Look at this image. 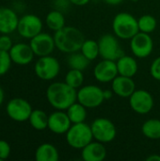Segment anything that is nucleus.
Returning <instances> with one entry per match:
<instances>
[{
  "label": "nucleus",
  "instance_id": "nucleus-30",
  "mask_svg": "<svg viewBox=\"0 0 160 161\" xmlns=\"http://www.w3.org/2000/svg\"><path fill=\"white\" fill-rule=\"evenodd\" d=\"M12 60L8 51L0 50V75H4L10 69Z\"/></svg>",
  "mask_w": 160,
  "mask_h": 161
},
{
  "label": "nucleus",
  "instance_id": "nucleus-14",
  "mask_svg": "<svg viewBox=\"0 0 160 161\" xmlns=\"http://www.w3.org/2000/svg\"><path fill=\"white\" fill-rule=\"evenodd\" d=\"M118 69L115 60L102 59L98 62L93 69L94 78L100 83L112 82L113 79L118 75Z\"/></svg>",
  "mask_w": 160,
  "mask_h": 161
},
{
  "label": "nucleus",
  "instance_id": "nucleus-39",
  "mask_svg": "<svg viewBox=\"0 0 160 161\" xmlns=\"http://www.w3.org/2000/svg\"><path fill=\"white\" fill-rule=\"evenodd\" d=\"M130 1H132V2H138L139 0H130Z\"/></svg>",
  "mask_w": 160,
  "mask_h": 161
},
{
  "label": "nucleus",
  "instance_id": "nucleus-20",
  "mask_svg": "<svg viewBox=\"0 0 160 161\" xmlns=\"http://www.w3.org/2000/svg\"><path fill=\"white\" fill-rule=\"evenodd\" d=\"M116 64H117L118 74L120 75L133 77L138 73V69H139L138 62L133 57L123 55L121 58H119L116 60Z\"/></svg>",
  "mask_w": 160,
  "mask_h": 161
},
{
  "label": "nucleus",
  "instance_id": "nucleus-38",
  "mask_svg": "<svg viewBox=\"0 0 160 161\" xmlns=\"http://www.w3.org/2000/svg\"><path fill=\"white\" fill-rule=\"evenodd\" d=\"M4 99H5V92H4L3 89L0 87V107L4 102Z\"/></svg>",
  "mask_w": 160,
  "mask_h": 161
},
{
  "label": "nucleus",
  "instance_id": "nucleus-31",
  "mask_svg": "<svg viewBox=\"0 0 160 161\" xmlns=\"http://www.w3.org/2000/svg\"><path fill=\"white\" fill-rule=\"evenodd\" d=\"M12 40L8 36V34H2L0 36V50L3 51H9L12 47Z\"/></svg>",
  "mask_w": 160,
  "mask_h": 161
},
{
  "label": "nucleus",
  "instance_id": "nucleus-25",
  "mask_svg": "<svg viewBox=\"0 0 160 161\" xmlns=\"http://www.w3.org/2000/svg\"><path fill=\"white\" fill-rule=\"evenodd\" d=\"M91 60L88 59L82 53L81 51H76L74 53L69 54L67 58V65L70 67V69H75V70H80L84 71L85 69L88 68L90 65Z\"/></svg>",
  "mask_w": 160,
  "mask_h": 161
},
{
  "label": "nucleus",
  "instance_id": "nucleus-1",
  "mask_svg": "<svg viewBox=\"0 0 160 161\" xmlns=\"http://www.w3.org/2000/svg\"><path fill=\"white\" fill-rule=\"evenodd\" d=\"M46 99L55 109L66 110L77 101V90L64 82H54L46 90Z\"/></svg>",
  "mask_w": 160,
  "mask_h": 161
},
{
  "label": "nucleus",
  "instance_id": "nucleus-11",
  "mask_svg": "<svg viewBox=\"0 0 160 161\" xmlns=\"http://www.w3.org/2000/svg\"><path fill=\"white\" fill-rule=\"evenodd\" d=\"M17 31L25 39H32L42 31V21L35 14H25L19 19Z\"/></svg>",
  "mask_w": 160,
  "mask_h": 161
},
{
  "label": "nucleus",
  "instance_id": "nucleus-7",
  "mask_svg": "<svg viewBox=\"0 0 160 161\" xmlns=\"http://www.w3.org/2000/svg\"><path fill=\"white\" fill-rule=\"evenodd\" d=\"M100 57L104 59L117 60L123 55L124 50L118 41V37L112 34H105L98 40Z\"/></svg>",
  "mask_w": 160,
  "mask_h": 161
},
{
  "label": "nucleus",
  "instance_id": "nucleus-8",
  "mask_svg": "<svg viewBox=\"0 0 160 161\" xmlns=\"http://www.w3.org/2000/svg\"><path fill=\"white\" fill-rule=\"evenodd\" d=\"M77 101L87 108H95L105 101L104 90L96 85L82 86L77 91Z\"/></svg>",
  "mask_w": 160,
  "mask_h": 161
},
{
  "label": "nucleus",
  "instance_id": "nucleus-13",
  "mask_svg": "<svg viewBox=\"0 0 160 161\" xmlns=\"http://www.w3.org/2000/svg\"><path fill=\"white\" fill-rule=\"evenodd\" d=\"M29 44L35 56L39 58L51 55L56 48L54 36L42 31L30 39Z\"/></svg>",
  "mask_w": 160,
  "mask_h": 161
},
{
  "label": "nucleus",
  "instance_id": "nucleus-9",
  "mask_svg": "<svg viewBox=\"0 0 160 161\" xmlns=\"http://www.w3.org/2000/svg\"><path fill=\"white\" fill-rule=\"evenodd\" d=\"M32 107L30 103L24 98H13L9 100L6 107L8 116L15 122L28 121L32 112Z\"/></svg>",
  "mask_w": 160,
  "mask_h": 161
},
{
  "label": "nucleus",
  "instance_id": "nucleus-21",
  "mask_svg": "<svg viewBox=\"0 0 160 161\" xmlns=\"http://www.w3.org/2000/svg\"><path fill=\"white\" fill-rule=\"evenodd\" d=\"M58 151L52 143H42L36 149L35 159L37 161H58Z\"/></svg>",
  "mask_w": 160,
  "mask_h": 161
},
{
  "label": "nucleus",
  "instance_id": "nucleus-33",
  "mask_svg": "<svg viewBox=\"0 0 160 161\" xmlns=\"http://www.w3.org/2000/svg\"><path fill=\"white\" fill-rule=\"evenodd\" d=\"M150 74L153 78L160 81V56L152 62L150 67Z\"/></svg>",
  "mask_w": 160,
  "mask_h": 161
},
{
  "label": "nucleus",
  "instance_id": "nucleus-19",
  "mask_svg": "<svg viewBox=\"0 0 160 161\" xmlns=\"http://www.w3.org/2000/svg\"><path fill=\"white\" fill-rule=\"evenodd\" d=\"M107 154L104 143L95 140L81 149V158L85 161H103L107 158Z\"/></svg>",
  "mask_w": 160,
  "mask_h": 161
},
{
  "label": "nucleus",
  "instance_id": "nucleus-37",
  "mask_svg": "<svg viewBox=\"0 0 160 161\" xmlns=\"http://www.w3.org/2000/svg\"><path fill=\"white\" fill-rule=\"evenodd\" d=\"M146 161H160V156L157 154H153L146 158Z\"/></svg>",
  "mask_w": 160,
  "mask_h": 161
},
{
  "label": "nucleus",
  "instance_id": "nucleus-2",
  "mask_svg": "<svg viewBox=\"0 0 160 161\" xmlns=\"http://www.w3.org/2000/svg\"><path fill=\"white\" fill-rule=\"evenodd\" d=\"M56 48L60 52L71 54L80 51L84 42L85 36L80 29L72 25H65L54 33Z\"/></svg>",
  "mask_w": 160,
  "mask_h": 161
},
{
  "label": "nucleus",
  "instance_id": "nucleus-6",
  "mask_svg": "<svg viewBox=\"0 0 160 161\" xmlns=\"http://www.w3.org/2000/svg\"><path fill=\"white\" fill-rule=\"evenodd\" d=\"M91 132L93 139L103 143H108L115 140L117 129L115 125L107 118H97L91 125Z\"/></svg>",
  "mask_w": 160,
  "mask_h": 161
},
{
  "label": "nucleus",
  "instance_id": "nucleus-15",
  "mask_svg": "<svg viewBox=\"0 0 160 161\" xmlns=\"http://www.w3.org/2000/svg\"><path fill=\"white\" fill-rule=\"evenodd\" d=\"M72 125L65 110L56 109L48 117V129L57 135L66 134Z\"/></svg>",
  "mask_w": 160,
  "mask_h": 161
},
{
  "label": "nucleus",
  "instance_id": "nucleus-12",
  "mask_svg": "<svg viewBox=\"0 0 160 161\" xmlns=\"http://www.w3.org/2000/svg\"><path fill=\"white\" fill-rule=\"evenodd\" d=\"M131 108L138 114H147L154 108V98L145 90H136L129 97Z\"/></svg>",
  "mask_w": 160,
  "mask_h": 161
},
{
  "label": "nucleus",
  "instance_id": "nucleus-10",
  "mask_svg": "<svg viewBox=\"0 0 160 161\" xmlns=\"http://www.w3.org/2000/svg\"><path fill=\"white\" fill-rule=\"evenodd\" d=\"M130 48L136 58H145L153 52L154 41L149 33L140 31L130 39Z\"/></svg>",
  "mask_w": 160,
  "mask_h": 161
},
{
  "label": "nucleus",
  "instance_id": "nucleus-3",
  "mask_svg": "<svg viewBox=\"0 0 160 161\" xmlns=\"http://www.w3.org/2000/svg\"><path fill=\"white\" fill-rule=\"evenodd\" d=\"M112 29L114 35L122 40H130L140 32L138 19L128 12H120L114 16Z\"/></svg>",
  "mask_w": 160,
  "mask_h": 161
},
{
  "label": "nucleus",
  "instance_id": "nucleus-29",
  "mask_svg": "<svg viewBox=\"0 0 160 161\" xmlns=\"http://www.w3.org/2000/svg\"><path fill=\"white\" fill-rule=\"evenodd\" d=\"M139 29L144 33H152L157 28V19L150 14H144L138 19Z\"/></svg>",
  "mask_w": 160,
  "mask_h": 161
},
{
  "label": "nucleus",
  "instance_id": "nucleus-4",
  "mask_svg": "<svg viewBox=\"0 0 160 161\" xmlns=\"http://www.w3.org/2000/svg\"><path fill=\"white\" fill-rule=\"evenodd\" d=\"M65 136L66 142L69 146L77 150L83 149L86 145H88L91 142L94 140L91 125H89L85 122L73 124Z\"/></svg>",
  "mask_w": 160,
  "mask_h": 161
},
{
  "label": "nucleus",
  "instance_id": "nucleus-27",
  "mask_svg": "<svg viewBox=\"0 0 160 161\" xmlns=\"http://www.w3.org/2000/svg\"><path fill=\"white\" fill-rule=\"evenodd\" d=\"M80 51L91 61L96 59L100 56L98 41L91 40V39L85 40L83 44H82V46H81Z\"/></svg>",
  "mask_w": 160,
  "mask_h": 161
},
{
  "label": "nucleus",
  "instance_id": "nucleus-26",
  "mask_svg": "<svg viewBox=\"0 0 160 161\" xmlns=\"http://www.w3.org/2000/svg\"><path fill=\"white\" fill-rule=\"evenodd\" d=\"M142 134L150 140H160V120L149 119L141 126Z\"/></svg>",
  "mask_w": 160,
  "mask_h": 161
},
{
  "label": "nucleus",
  "instance_id": "nucleus-18",
  "mask_svg": "<svg viewBox=\"0 0 160 161\" xmlns=\"http://www.w3.org/2000/svg\"><path fill=\"white\" fill-rule=\"evenodd\" d=\"M19 19L13 9L7 7H0V33L10 34L17 30Z\"/></svg>",
  "mask_w": 160,
  "mask_h": 161
},
{
  "label": "nucleus",
  "instance_id": "nucleus-5",
  "mask_svg": "<svg viewBox=\"0 0 160 161\" xmlns=\"http://www.w3.org/2000/svg\"><path fill=\"white\" fill-rule=\"evenodd\" d=\"M60 71L59 61L52 56L40 57L34 66L35 75L41 80L49 81L58 76Z\"/></svg>",
  "mask_w": 160,
  "mask_h": 161
},
{
  "label": "nucleus",
  "instance_id": "nucleus-16",
  "mask_svg": "<svg viewBox=\"0 0 160 161\" xmlns=\"http://www.w3.org/2000/svg\"><path fill=\"white\" fill-rule=\"evenodd\" d=\"M10 58L13 63L17 65H27L33 60L35 54L30 46V44L19 42L12 45L8 51Z\"/></svg>",
  "mask_w": 160,
  "mask_h": 161
},
{
  "label": "nucleus",
  "instance_id": "nucleus-34",
  "mask_svg": "<svg viewBox=\"0 0 160 161\" xmlns=\"http://www.w3.org/2000/svg\"><path fill=\"white\" fill-rule=\"evenodd\" d=\"M69 1L71 2V4H72V5L81 7V6H85V5H87L91 0H69Z\"/></svg>",
  "mask_w": 160,
  "mask_h": 161
},
{
  "label": "nucleus",
  "instance_id": "nucleus-36",
  "mask_svg": "<svg viewBox=\"0 0 160 161\" xmlns=\"http://www.w3.org/2000/svg\"><path fill=\"white\" fill-rule=\"evenodd\" d=\"M106 4L110 6H118L124 2V0H103Z\"/></svg>",
  "mask_w": 160,
  "mask_h": 161
},
{
  "label": "nucleus",
  "instance_id": "nucleus-23",
  "mask_svg": "<svg viewBox=\"0 0 160 161\" xmlns=\"http://www.w3.org/2000/svg\"><path fill=\"white\" fill-rule=\"evenodd\" d=\"M45 23L49 29L56 32L65 26V17L62 11L53 9L49 11L45 17Z\"/></svg>",
  "mask_w": 160,
  "mask_h": 161
},
{
  "label": "nucleus",
  "instance_id": "nucleus-28",
  "mask_svg": "<svg viewBox=\"0 0 160 161\" xmlns=\"http://www.w3.org/2000/svg\"><path fill=\"white\" fill-rule=\"evenodd\" d=\"M65 82L69 86L74 88L75 90H78L79 88L83 86V83H84L83 71L70 69V71H68L65 75Z\"/></svg>",
  "mask_w": 160,
  "mask_h": 161
},
{
  "label": "nucleus",
  "instance_id": "nucleus-35",
  "mask_svg": "<svg viewBox=\"0 0 160 161\" xmlns=\"http://www.w3.org/2000/svg\"><path fill=\"white\" fill-rule=\"evenodd\" d=\"M114 92L112 90H104V97H105V100H109L112 98Z\"/></svg>",
  "mask_w": 160,
  "mask_h": 161
},
{
  "label": "nucleus",
  "instance_id": "nucleus-22",
  "mask_svg": "<svg viewBox=\"0 0 160 161\" xmlns=\"http://www.w3.org/2000/svg\"><path fill=\"white\" fill-rule=\"evenodd\" d=\"M66 113L72 124L84 123L87 119V108L78 101H75L74 104H72L66 109Z\"/></svg>",
  "mask_w": 160,
  "mask_h": 161
},
{
  "label": "nucleus",
  "instance_id": "nucleus-40",
  "mask_svg": "<svg viewBox=\"0 0 160 161\" xmlns=\"http://www.w3.org/2000/svg\"><path fill=\"white\" fill-rule=\"evenodd\" d=\"M0 161H2V160H1V159H0Z\"/></svg>",
  "mask_w": 160,
  "mask_h": 161
},
{
  "label": "nucleus",
  "instance_id": "nucleus-24",
  "mask_svg": "<svg viewBox=\"0 0 160 161\" xmlns=\"http://www.w3.org/2000/svg\"><path fill=\"white\" fill-rule=\"evenodd\" d=\"M48 117L49 115H47L43 110L33 109L29 116L28 122L34 129L41 131L48 128Z\"/></svg>",
  "mask_w": 160,
  "mask_h": 161
},
{
  "label": "nucleus",
  "instance_id": "nucleus-32",
  "mask_svg": "<svg viewBox=\"0 0 160 161\" xmlns=\"http://www.w3.org/2000/svg\"><path fill=\"white\" fill-rule=\"evenodd\" d=\"M10 152H11V148L8 142L4 140H0V159L1 160L7 159L9 157Z\"/></svg>",
  "mask_w": 160,
  "mask_h": 161
},
{
  "label": "nucleus",
  "instance_id": "nucleus-17",
  "mask_svg": "<svg viewBox=\"0 0 160 161\" xmlns=\"http://www.w3.org/2000/svg\"><path fill=\"white\" fill-rule=\"evenodd\" d=\"M111 90L119 97L129 98L136 91V84L132 77L118 75L111 82Z\"/></svg>",
  "mask_w": 160,
  "mask_h": 161
}]
</instances>
